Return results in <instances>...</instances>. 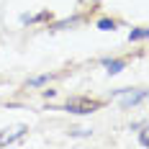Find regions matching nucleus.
<instances>
[{
  "label": "nucleus",
  "instance_id": "1",
  "mask_svg": "<svg viewBox=\"0 0 149 149\" xmlns=\"http://www.w3.org/2000/svg\"><path fill=\"white\" fill-rule=\"evenodd\" d=\"M116 98L121 100L123 108H131V105L141 103V100L147 98V90H118V93H116Z\"/></svg>",
  "mask_w": 149,
  "mask_h": 149
},
{
  "label": "nucleus",
  "instance_id": "4",
  "mask_svg": "<svg viewBox=\"0 0 149 149\" xmlns=\"http://www.w3.org/2000/svg\"><path fill=\"white\" fill-rule=\"evenodd\" d=\"M103 67L111 74H116V72H121V70L126 67V62H123V59H103Z\"/></svg>",
  "mask_w": 149,
  "mask_h": 149
},
{
  "label": "nucleus",
  "instance_id": "7",
  "mask_svg": "<svg viewBox=\"0 0 149 149\" xmlns=\"http://www.w3.org/2000/svg\"><path fill=\"white\" fill-rule=\"evenodd\" d=\"M46 80H49V74H41V77H33V80H29V85H44Z\"/></svg>",
  "mask_w": 149,
  "mask_h": 149
},
{
  "label": "nucleus",
  "instance_id": "3",
  "mask_svg": "<svg viewBox=\"0 0 149 149\" xmlns=\"http://www.w3.org/2000/svg\"><path fill=\"white\" fill-rule=\"evenodd\" d=\"M29 131V126H23V123H15L10 129H5L3 134H0V147H5V144H13L15 139H21V136Z\"/></svg>",
  "mask_w": 149,
  "mask_h": 149
},
{
  "label": "nucleus",
  "instance_id": "5",
  "mask_svg": "<svg viewBox=\"0 0 149 149\" xmlns=\"http://www.w3.org/2000/svg\"><path fill=\"white\" fill-rule=\"evenodd\" d=\"M98 29H100V31H113V29H116V23L108 21V18H103V21H98Z\"/></svg>",
  "mask_w": 149,
  "mask_h": 149
},
{
  "label": "nucleus",
  "instance_id": "8",
  "mask_svg": "<svg viewBox=\"0 0 149 149\" xmlns=\"http://www.w3.org/2000/svg\"><path fill=\"white\" fill-rule=\"evenodd\" d=\"M139 139H141V144H144V147H147V144H149V139H147V129L141 131V136H139Z\"/></svg>",
  "mask_w": 149,
  "mask_h": 149
},
{
  "label": "nucleus",
  "instance_id": "6",
  "mask_svg": "<svg viewBox=\"0 0 149 149\" xmlns=\"http://www.w3.org/2000/svg\"><path fill=\"white\" fill-rule=\"evenodd\" d=\"M147 29H139V31H131V41H139V39H147Z\"/></svg>",
  "mask_w": 149,
  "mask_h": 149
},
{
  "label": "nucleus",
  "instance_id": "2",
  "mask_svg": "<svg viewBox=\"0 0 149 149\" xmlns=\"http://www.w3.org/2000/svg\"><path fill=\"white\" fill-rule=\"evenodd\" d=\"M95 108H100V103L98 100H85V98L70 100V103L64 105V111H70V113H93Z\"/></svg>",
  "mask_w": 149,
  "mask_h": 149
}]
</instances>
